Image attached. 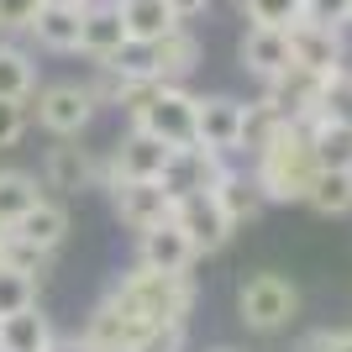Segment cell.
<instances>
[{"label":"cell","instance_id":"1","mask_svg":"<svg viewBox=\"0 0 352 352\" xmlns=\"http://www.w3.org/2000/svg\"><path fill=\"white\" fill-rule=\"evenodd\" d=\"M316 174H321V163H316V147H310L305 126H279V137L263 153H252V184L263 195V206H294V200H305Z\"/></svg>","mask_w":352,"mask_h":352},{"label":"cell","instance_id":"2","mask_svg":"<svg viewBox=\"0 0 352 352\" xmlns=\"http://www.w3.org/2000/svg\"><path fill=\"white\" fill-rule=\"evenodd\" d=\"M111 300H121L147 331L153 326H190L195 284H190V274H147V268H132L126 279L111 284Z\"/></svg>","mask_w":352,"mask_h":352},{"label":"cell","instance_id":"3","mask_svg":"<svg viewBox=\"0 0 352 352\" xmlns=\"http://www.w3.org/2000/svg\"><path fill=\"white\" fill-rule=\"evenodd\" d=\"M294 310H300V289L289 279H279V274H252L236 289V316H242L248 331L274 337V331H284L294 321Z\"/></svg>","mask_w":352,"mask_h":352},{"label":"cell","instance_id":"4","mask_svg":"<svg viewBox=\"0 0 352 352\" xmlns=\"http://www.w3.org/2000/svg\"><path fill=\"white\" fill-rule=\"evenodd\" d=\"M105 190H111V206H116L121 226H132L137 236L163 226V221H174V195L163 190L158 179H111Z\"/></svg>","mask_w":352,"mask_h":352},{"label":"cell","instance_id":"5","mask_svg":"<svg viewBox=\"0 0 352 352\" xmlns=\"http://www.w3.org/2000/svg\"><path fill=\"white\" fill-rule=\"evenodd\" d=\"M132 126L153 132L163 147H195V95L184 85H163Z\"/></svg>","mask_w":352,"mask_h":352},{"label":"cell","instance_id":"6","mask_svg":"<svg viewBox=\"0 0 352 352\" xmlns=\"http://www.w3.org/2000/svg\"><path fill=\"white\" fill-rule=\"evenodd\" d=\"M89 116H95V95H89V85H79V79H63V85L37 89V121H43L58 142L79 137L89 126Z\"/></svg>","mask_w":352,"mask_h":352},{"label":"cell","instance_id":"7","mask_svg":"<svg viewBox=\"0 0 352 352\" xmlns=\"http://www.w3.org/2000/svg\"><path fill=\"white\" fill-rule=\"evenodd\" d=\"M289 58H294V69H305V74H316V79H326V74H337V69H347V43H342V27H321V21H294L289 27Z\"/></svg>","mask_w":352,"mask_h":352},{"label":"cell","instance_id":"8","mask_svg":"<svg viewBox=\"0 0 352 352\" xmlns=\"http://www.w3.org/2000/svg\"><path fill=\"white\" fill-rule=\"evenodd\" d=\"M168 153H174V147H163L153 132L132 126V132L111 147V158L100 163V179H105V184H111V179H163Z\"/></svg>","mask_w":352,"mask_h":352},{"label":"cell","instance_id":"9","mask_svg":"<svg viewBox=\"0 0 352 352\" xmlns=\"http://www.w3.org/2000/svg\"><path fill=\"white\" fill-rule=\"evenodd\" d=\"M221 174H226V158L195 142V147H174V153H168V168H163L158 184L174 195V200H184V195H210L221 184Z\"/></svg>","mask_w":352,"mask_h":352},{"label":"cell","instance_id":"10","mask_svg":"<svg viewBox=\"0 0 352 352\" xmlns=\"http://www.w3.org/2000/svg\"><path fill=\"white\" fill-rule=\"evenodd\" d=\"M195 142L221 153V158H232L236 147H242V100L232 95H195Z\"/></svg>","mask_w":352,"mask_h":352},{"label":"cell","instance_id":"11","mask_svg":"<svg viewBox=\"0 0 352 352\" xmlns=\"http://www.w3.org/2000/svg\"><path fill=\"white\" fill-rule=\"evenodd\" d=\"M174 226L190 236L195 258H206V252H221V248H226V236L236 232L232 221L221 216V206L210 200V195H184V200H174Z\"/></svg>","mask_w":352,"mask_h":352},{"label":"cell","instance_id":"12","mask_svg":"<svg viewBox=\"0 0 352 352\" xmlns=\"http://www.w3.org/2000/svg\"><path fill=\"white\" fill-rule=\"evenodd\" d=\"M126 47H132V37L121 27L116 0H89L85 21H79V53H85L89 63H116Z\"/></svg>","mask_w":352,"mask_h":352},{"label":"cell","instance_id":"13","mask_svg":"<svg viewBox=\"0 0 352 352\" xmlns=\"http://www.w3.org/2000/svg\"><path fill=\"white\" fill-rule=\"evenodd\" d=\"M316 100H321V79L305 74V69H284L279 79L263 85V105L279 121H289V126H305V121L316 116Z\"/></svg>","mask_w":352,"mask_h":352},{"label":"cell","instance_id":"14","mask_svg":"<svg viewBox=\"0 0 352 352\" xmlns=\"http://www.w3.org/2000/svg\"><path fill=\"white\" fill-rule=\"evenodd\" d=\"M142 331H147V326L137 321L132 310L105 294L100 305L89 310V321H85V331H79V337H85L95 352H132L137 342H142Z\"/></svg>","mask_w":352,"mask_h":352},{"label":"cell","instance_id":"15","mask_svg":"<svg viewBox=\"0 0 352 352\" xmlns=\"http://www.w3.org/2000/svg\"><path fill=\"white\" fill-rule=\"evenodd\" d=\"M137 268H147V274H190V268H195L190 236L179 232L174 221H163V226L142 232V236H137Z\"/></svg>","mask_w":352,"mask_h":352},{"label":"cell","instance_id":"16","mask_svg":"<svg viewBox=\"0 0 352 352\" xmlns=\"http://www.w3.org/2000/svg\"><path fill=\"white\" fill-rule=\"evenodd\" d=\"M242 69L258 74V79H279L284 69H294L289 58V27H248L242 37Z\"/></svg>","mask_w":352,"mask_h":352},{"label":"cell","instance_id":"17","mask_svg":"<svg viewBox=\"0 0 352 352\" xmlns=\"http://www.w3.org/2000/svg\"><path fill=\"white\" fill-rule=\"evenodd\" d=\"M6 232H11L16 242H27V248H37V252L53 258V252L63 248V236H69V210H63L58 200H47V195H43V200L16 221V226H6Z\"/></svg>","mask_w":352,"mask_h":352},{"label":"cell","instance_id":"18","mask_svg":"<svg viewBox=\"0 0 352 352\" xmlns=\"http://www.w3.org/2000/svg\"><path fill=\"white\" fill-rule=\"evenodd\" d=\"M43 179H47V190H58V195H79L100 179V163L89 158L85 147L58 142V147H47V158H43Z\"/></svg>","mask_w":352,"mask_h":352},{"label":"cell","instance_id":"19","mask_svg":"<svg viewBox=\"0 0 352 352\" xmlns=\"http://www.w3.org/2000/svg\"><path fill=\"white\" fill-rule=\"evenodd\" d=\"M79 21H85V6H37L27 37H37V47L47 53H79Z\"/></svg>","mask_w":352,"mask_h":352},{"label":"cell","instance_id":"20","mask_svg":"<svg viewBox=\"0 0 352 352\" xmlns=\"http://www.w3.org/2000/svg\"><path fill=\"white\" fill-rule=\"evenodd\" d=\"M116 11H121V27H126V37L137 47H147V43H158V37H168L174 27H184L168 11V0H116Z\"/></svg>","mask_w":352,"mask_h":352},{"label":"cell","instance_id":"21","mask_svg":"<svg viewBox=\"0 0 352 352\" xmlns=\"http://www.w3.org/2000/svg\"><path fill=\"white\" fill-rule=\"evenodd\" d=\"M53 316L43 310H16V316H0V352H47L53 347Z\"/></svg>","mask_w":352,"mask_h":352},{"label":"cell","instance_id":"22","mask_svg":"<svg viewBox=\"0 0 352 352\" xmlns=\"http://www.w3.org/2000/svg\"><path fill=\"white\" fill-rule=\"evenodd\" d=\"M210 200L221 206V216L232 221V226H242V221H252L258 210H263V195H258L252 174H236V168H226V174H221V184L210 190Z\"/></svg>","mask_w":352,"mask_h":352},{"label":"cell","instance_id":"23","mask_svg":"<svg viewBox=\"0 0 352 352\" xmlns=\"http://www.w3.org/2000/svg\"><path fill=\"white\" fill-rule=\"evenodd\" d=\"M310 147H316V163L321 168H347L352 174V126H337V121H305Z\"/></svg>","mask_w":352,"mask_h":352},{"label":"cell","instance_id":"24","mask_svg":"<svg viewBox=\"0 0 352 352\" xmlns=\"http://www.w3.org/2000/svg\"><path fill=\"white\" fill-rule=\"evenodd\" d=\"M32 95H37V69H32V58L21 53V47H0V100H16L27 105Z\"/></svg>","mask_w":352,"mask_h":352},{"label":"cell","instance_id":"25","mask_svg":"<svg viewBox=\"0 0 352 352\" xmlns=\"http://www.w3.org/2000/svg\"><path fill=\"white\" fill-rule=\"evenodd\" d=\"M305 206L321 210V216H347L352 210V174L347 168H321L310 195H305Z\"/></svg>","mask_w":352,"mask_h":352},{"label":"cell","instance_id":"26","mask_svg":"<svg viewBox=\"0 0 352 352\" xmlns=\"http://www.w3.org/2000/svg\"><path fill=\"white\" fill-rule=\"evenodd\" d=\"M37 200H43V190H37V179H32V174H21V168H0V226H16Z\"/></svg>","mask_w":352,"mask_h":352},{"label":"cell","instance_id":"27","mask_svg":"<svg viewBox=\"0 0 352 352\" xmlns=\"http://www.w3.org/2000/svg\"><path fill=\"white\" fill-rule=\"evenodd\" d=\"M310 121H337V126H352V74L337 69L321 79V100H316V116Z\"/></svg>","mask_w":352,"mask_h":352},{"label":"cell","instance_id":"28","mask_svg":"<svg viewBox=\"0 0 352 352\" xmlns=\"http://www.w3.org/2000/svg\"><path fill=\"white\" fill-rule=\"evenodd\" d=\"M47 252H37V248H27V242H16L11 232H6V242H0V268H11V274H27L32 284H43L47 279Z\"/></svg>","mask_w":352,"mask_h":352},{"label":"cell","instance_id":"29","mask_svg":"<svg viewBox=\"0 0 352 352\" xmlns=\"http://www.w3.org/2000/svg\"><path fill=\"white\" fill-rule=\"evenodd\" d=\"M279 126H289V121H279L263 100H258V105H242V147H248V153H263V147L279 137Z\"/></svg>","mask_w":352,"mask_h":352},{"label":"cell","instance_id":"30","mask_svg":"<svg viewBox=\"0 0 352 352\" xmlns=\"http://www.w3.org/2000/svg\"><path fill=\"white\" fill-rule=\"evenodd\" d=\"M242 16L252 27H294L305 16V0H242Z\"/></svg>","mask_w":352,"mask_h":352},{"label":"cell","instance_id":"31","mask_svg":"<svg viewBox=\"0 0 352 352\" xmlns=\"http://www.w3.org/2000/svg\"><path fill=\"white\" fill-rule=\"evenodd\" d=\"M32 305H37V284L27 274L0 268V316H16V310H32Z\"/></svg>","mask_w":352,"mask_h":352},{"label":"cell","instance_id":"32","mask_svg":"<svg viewBox=\"0 0 352 352\" xmlns=\"http://www.w3.org/2000/svg\"><path fill=\"white\" fill-rule=\"evenodd\" d=\"M37 6H43V0H0V47L11 43L16 32H27V27H32Z\"/></svg>","mask_w":352,"mask_h":352},{"label":"cell","instance_id":"33","mask_svg":"<svg viewBox=\"0 0 352 352\" xmlns=\"http://www.w3.org/2000/svg\"><path fill=\"white\" fill-rule=\"evenodd\" d=\"M305 21H321V27H347V21H352V0H305Z\"/></svg>","mask_w":352,"mask_h":352},{"label":"cell","instance_id":"34","mask_svg":"<svg viewBox=\"0 0 352 352\" xmlns=\"http://www.w3.org/2000/svg\"><path fill=\"white\" fill-rule=\"evenodd\" d=\"M21 132H27V105H16V100H0V153L21 142Z\"/></svg>","mask_w":352,"mask_h":352},{"label":"cell","instance_id":"35","mask_svg":"<svg viewBox=\"0 0 352 352\" xmlns=\"http://www.w3.org/2000/svg\"><path fill=\"white\" fill-rule=\"evenodd\" d=\"M132 352H184V326H153Z\"/></svg>","mask_w":352,"mask_h":352},{"label":"cell","instance_id":"36","mask_svg":"<svg viewBox=\"0 0 352 352\" xmlns=\"http://www.w3.org/2000/svg\"><path fill=\"white\" fill-rule=\"evenodd\" d=\"M321 352H352V326L347 331H321Z\"/></svg>","mask_w":352,"mask_h":352},{"label":"cell","instance_id":"37","mask_svg":"<svg viewBox=\"0 0 352 352\" xmlns=\"http://www.w3.org/2000/svg\"><path fill=\"white\" fill-rule=\"evenodd\" d=\"M206 6H210V0H168V11H174L179 21H190V16H200Z\"/></svg>","mask_w":352,"mask_h":352},{"label":"cell","instance_id":"38","mask_svg":"<svg viewBox=\"0 0 352 352\" xmlns=\"http://www.w3.org/2000/svg\"><path fill=\"white\" fill-rule=\"evenodd\" d=\"M47 352H95V347H89V342L74 331V337H53V347H47Z\"/></svg>","mask_w":352,"mask_h":352},{"label":"cell","instance_id":"39","mask_svg":"<svg viewBox=\"0 0 352 352\" xmlns=\"http://www.w3.org/2000/svg\"><path fill=\"white\" fill-rule=\"evenodd\" d=\"M43 6H89V0H43Z\"/></svg>","mask_w":352,"mask_h":352},{"label":"cell","instance_id":"40","mask_svg":"<svg viewBox=\"0 0 352 352\" xmlns=\"http://www.w3.org/2000/svg\"><path fill=\"white\" fill-rule=\"evenodd\" d=\"M210 352H232V347H210Z\"/></svg>","mask_w":352,"mask_h":352},{"label":"cell","instance_id":"41","mask_svg":"<svg viewBox=\"0 0 352 352\" xmlns=\"http://www.w3.org/2000/svg\"><path fill=\"white\" fill-rule=\"evenodd\" d=\"M0 242H6V226H0Z\"/></svg>","mask_w":352,"mask_h":352}]
</instances>
